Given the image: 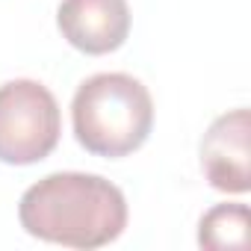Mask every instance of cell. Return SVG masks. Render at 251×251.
<instances>
[{
	"label": "cell",
	"instance_id": "cell-1",
	"mask_svg": "<svg viewBox=\"0 0 251 251\" xmlns=\"http://www.w3.org/2000/svg\"><path fill=\"white\" fill-rule=\"evenodd\" d=\"M18 219L36 239L68 248H100L127 227V201L100 175L56 172L21 195Z\"/></svg>",
	"mask_w": 251,
	"mask_h": 251
},
{
	"label": "cell",
	"instance_id": "cell-2",
	"mask_svg": "<svg viewBox=\"0 0 251 251\" xmlns=\"http://www.w3.org/2000/svg\"><path fill=\"white\" fill-rule=\"evenodd\" d=\"M77 142L106 160L127 157L145 145L154 127L151 92L130 74L103 71L83 80L71 100Z\"/></svg>",
	"mask_w": 251,
	"mask_h": 251
},
{
	"label": "cell",
	"instance_id": "cell-3",
	"mask_svg": "<svg viewBox=\"0 0 251 251\" xmlns=\"http://www.w3.org/2000/svg\"><path fill=\"white\" fill-rule=\"evenodd\" d=\"M62 133V115L53 92L36 80L0 86V163L33 166L50 157Z\"/></svg>",
	"mask_w": 251,
	"mask_h": 251
},
{
	"label": "cell",
	"instance_id": "cell-4",
	"mask_svg": "<svg viewBox=\"0 0 251 251\" xmlns=\"http://www.w3.org/2000/svg\"><path fill=\"white\" fill-rule=\"evenodd\" d=\"M248 136H251V118L245 106L219 115L207 127L201 139V172L213 189L233 195L251 189Z\"/></svg>",
	"mask_w": 251,
	"mask_h": 251
},
{
	"label": "cell",
	"instance_id": "cell-5",
	"mask_svg": "<svg viewBox=\"0 0 251 251\" xmlns=\"http://www.w3.org/2000/svg\"><path fill=\"white\" fill-rule=\"evenodd\" d=\"M56 24L71 48L100 56L127 42L130 9L127 0H62L56 9Z\"/></svg>",
	"mask_w": 251,
	"mask_h": 251
},
{
	"label": "cell",
	"instance_id": "cell-6",
	"mask_svg": "<svg viewBox=\"0 0 251 251\" xmlns=\"http://www.w3.org/2000/svg\"><path fill=\"white\" fill-rule=\"evenodd\" d=\"M198 242L204 248H245L248 245V207L216 204L201 216Z\"/></svg>",
	"mask_w": 251,
	"mask_h": 251
}]
</instances>
